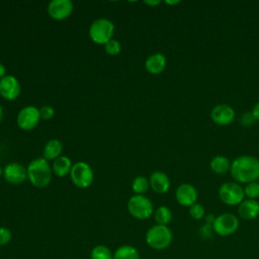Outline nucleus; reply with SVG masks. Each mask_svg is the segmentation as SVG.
<instances>
[{
  "instance_id": "nucleus-4",
  "label": "nucleus",
  "mask_w": 259,
  "mask_h": 259,
  "mask_svg": "<svg viewBox=\"0 0 259 259\" xmlns=\"http://www.w3.org/2000/svg\"><path fill=\"white\" fill-rule=\"evenodd\" d=\"M114 24L108 18H97L89 27V37L96 45H105L112 39L114 33Z\"/></svg>"
},
{
  "instance_id": "nucleus-13",
  "label": "nucleus",
  "mask_w": 259,
  "mask_h": 259,
  "mask_svg": "<svg viewBox=\"0 0 259 259\" xmlns=\"http://www.w3.org/2000/svg\"><path fill=\"white\" fill-rule=\"evenodd\" d=\"M235 109L225 103L217 104L210 111L211 120L218 125H228L235 119Z\"/></svg>"
},
{
  "instance_id": "nucleus-16",
  "label": "nucleus",
  "mask_w": 259,
  "mask_h": 259,
  "mask_svg": "<svg viewBox=\"0 0 259 259\" xmlns=\"http://www.w3.org/2000/svg\"><path fill=\"white\" fill-rule=\"evenodd\" d=\"M166 65V57L161 53H155L150 55L145 62V68L147 72H149L152 75L161 74L165 70Z\"/></svg>"
},
{
  "instance_id": "nucleus-10",
  "label": "nucleus",
  "mask_w": 259,
  "mask_h": 259,
  "mask_svg": "<svg viewBox=\"0 0 259 259\" xmlns=\"http://www.w3.org/2000/svg\"><path fill=\"white\" fill-rule=\"evenodd\" d=\"M74 9L71 0H52L49 2L47 10L50 17L55 20H64L68 18Z\"/></svg>"
},
{
  "instance_id": "nucleus-32",
  "label": "nucleus",
  "mask_w": 259,
  "mask_h": 259,
  "mask_svg": "<svg viewBox=\"0 0 259 259\" xmlns=\"http://www.w3.org/2000/svg\"><path fill=\"white\" fill-rule=\"evenodd\" d=\"M252 114L256 120H259V102H257L252 108Z\"/></svg>"
},
{
  "instance_id": "nucleus-20",
  "label": "nucleus",
  "mask_w": 259,
  "mask_h": 259,
  "mask_svg": "<svg viewBox=\"0 0 259 259\" xmlns=\"http://www.w3.org/2000/svg\"><path fill=\"white\" fill-rule=\"evenodd\" d=\"M231 163L230 160L223 156V155H218V156H214L210 163H209V167H210V170L212 172H214L215 174H226L228 171H230L231 169Z\"/></svg>"
},
{
  "instance_id": "nucleus-34",
  "label": "nucleus",
  "mask_w": 259,
  "mask_h": 259,
  "mask_svg": "<svg viewBox=\"0 0 259 259\" xmlns=\"http://www.w3.org/2000/svg\"><path fill=\"white\" fill-rule=\"evenodd\" d=\"M144 3L145 4H147V5H149V6H152V7H154V6H157V5H159L160 3H161V1H159V0H146V1H144Z\"/></svg>"
},
{
  "instance_id": "nucleus-29",
  "label": "nucleus",
  "mask_w": 259,
  "mask_h": 259,
  "mask_svg": "<svg viewBox=\"0 0 259 259\" xmlns=\"http://www.w3.org/2000/svg\"><path fill=\"white\" fill-rule=\"evenodd\" d=\"M39 109V115H40V119L44 120H50L51 118L54 117L55 115V109L51 106V105H42Z\"/></svg>"
},
{
  "instance_id": "nucleus-5",
  "label": "nucleus",
  "mask_w": 259,
  "mask_h": 259,
  "mask_svg": "<svg viewBox=\"0 0 259 259\" xmlns=\"http://www.w3.org/2000/svg\"><path fill=\"white\" fill-rule=\"evenodd\" d=\"M127 210L137 220H147L154 213V205L147 196L134 194L127 201Z\"/></svg>"
},
{
  "instance_id": "nucleus-19",
  "label": "nucleus",
  "mask_w": 259,
  "mask_h": 259,
  "mask_svg": "<svg viewBox=\"0 0 259 259\" xmlns=\"http://www.w3.org/2000/svg\"><path fill=\"white\" fill-rule=\"evenodd\" d=\"M72 166H73V164H72L71 159L67 156L62 155L53 161L52 170L56 176L65 177L68 174H70Z\"/></svg>"
},
{
  "instance_id": "nucleus-36",
  "label": "nucleus",
  "mask_w": 259,
  "mask_h": 259,
  "mask_svg": "<svg viewBox=\"0 0 259 259\" xmlns=\"http://www.w3.org/2000/svg\"><path fill=\"white\" fill-rule=\"evenodd\" d=\"M165 3L168 4V5H175V4L180 3V1H178V0H176V1H166Z\"/></svg>"
},
{
  "instance_id": "nucleus-22",
  "label": "nucleus",
  "mask_w": 259,
  "mask_h": 259,
  "mask_svg": "<svg viewBox=\"0 0 259 259\" xmlns=\"http://www.w3.org/2000/svg\"><path fill=\"white\" fill-rule=\"evenodd\" d=\"M154 219L157 225H162V226H168L173 218L172 211L168 206L161 205L157 207L154 210Z\"/></svg>"
},
{
  "instance_id": "nucleus-18",
  "label": "nucleus",
  "mask_w": 259,
  "mask_h": 259,
  "mask_svg": "<svg viewBox=\"0 0 259 259\" xmlns=\"http://www.w3.org/2000/svg\"><path fill=\"white\" fill-rule=\"evenodd\" d=\"M63 144L58 139H51L48 141L42 150V158L47 161H54L58 157L62 156Z\"/></svg>"
},
{
  "instance_id": "nucleus-37",
  "label": "nucleus",
  "mask_w": 259,
  "mask_h": 259,
  "mask_svg": "<svg viewBox=\"0 0 259 259\" xmlns=\"http://www.w3.org/2000/svg\"><path fill=\"white\" fill-rule=\"evenodd\" d=\"M2 117H3V109H2V106L0 105V122L2 120Z\"/></svg>"
},
{
  "instance_id": "nucleus-7",
  "label": "nucleus",
  "mask_w": 259,
  "mask_h": 259,
  "mask_svg": "<svg viewBox=\"0 0 259 259\" xmlns=\"http://www.w3.org/2000/svg\"><path fill=\"white\" fill-rule=\"evenodd\" d=\"M219 197L227 205H239L245 197L244 188L237 182H225L219 188Z\"/></svg>"
},
{
  "instance_id": "nucleus-26",
  "label": "nucleus",
  "mask_w": 259,
  "mask_h": 259,
  "mask_svg": "<svg viewBox=\"0 0 259 259\" xmlns=\"http://www.w3.org/2000/svg\"><path fill=\"white\" fill-rule=\"evenodd\" d=\"M104 50H105V53L109 56H116L120 53L121 51V46H120V42L117 40V39H110L109 41H107L105 45H104Z\"/></svg>"
},
{
  "instance_id": "nucleus-15",
  "label": "nucleus",
  "mask_w": 259,
  "mask_h": 259,
  "mask_svg": "<svg viewBox=\"0 0 259 259\" xmlns=\"http://www.w3.org/2000/svg\"><path fill=\"white\" fill-rule=\"evenodd\" d=\"M150 187L158 194L166 193L170 188V179L168 175L162 171H154L150 178Z\"/></svg>"
},
{
  "instance_id": "nucleus-9",
  "label": "nucleus",
  "mask_w": 259,
  "mask_h": 259,
  "mask_svg": "<svg viewBox=\"0 0 259 259\" xmlns=\"http://www.w3.org/2000/svg\"><path fill=\"white\" fill-rule=\"evenodd\" d=\"M39 109L33 105H26L22 107L16 116V123L22 131H31L39 122Z\"/></svg>"
},
{
  "instance_id": "nucleus-25",
  "label": "nucleus",
  "mask_w": 259,
  "mask_h": 259,
  "mask_svg": "<svg viewBox=\"0 0 259 259\" xmlns=\"http://www.w3.org/2000/svg\"><path fill=\"white\" fill-rule=\"evenodd\" d=\"M244 193L249 199H256L259 197V182L253 181L244 186Z\"/></svg>"
},
{
  "instance_id": "nucleus-12",
  "label": "nucleus",
  "mask_w": 259,
  "mask_h": 259,
  "mask_svg": "<svg viewBox=\"0 0 259 259\" xmlns=\"http://www.w3.org/2000/svg\"><path fill=\"white\" fill-rule=\"evenodd\" d=\"M21 92L18 79L12 75H6L0 79V95L6 100H15Z\"/></svg>"
},
{
  "instance_id": "nucleus-35",
  "label": "nucleus",
  "mask_w": 259,
  "mask_h": 259,
  "mask_svg": "<svg viewBox=\"0 0 259 259\" xmlns=\"http://www.w3.org/2000/svg\"><path fill=\"white\" fill-rule=\"evenodd\" d=\"M6 75H7L6 74V68H5V66L2 63H0V79L5 77Z\"/></svg>"
},
{
  "instance_id": "nucleus-8",
  "label": "nucleus",
  "mask_w": 259,
  "mask_h": 259,
  "mask_svg": "<svg viewBox=\"0 0 259 259\" xmlns=\"http://www.w3.org/2000/svg\"><path fill=\"white\" fill-rule=\"evenodd\" d=\"M239 226V219L232 212H224L219 214L218 217H215L214 223L212 225L214 234L222 237L233 235L237 232Z\"/></svg>"
},
{
  "instance_id": "nucleus-1",
  "label": "nucleus",
  "mask_w": 259,
  "mask_h": 259,
  "mask_svg": "<svg viewBox=\"0 0 259 259\" xmlns=\"http://www.w3.org/2000/svg\"><path fill=\"white\" fill-rule=\"evenodd\" d=\"M230 172L237 182L247 184L257 181L259 179V159L250 155L239 156L231 163Z\"/></svg>"
},
{
  "instance_id": "nucleus-27",
  "label": "nucleus",
  "mask_w": 259,
  "mask_h": 259,
  "mask_svg": "<svg viewBox=\"0 0 259 259\" xmlns=\"http://www.w3.org/2000/svg\"><path fill=\"white\" fill-rule=\"evenodd\" d=\"M189 215L193 219V220H196V221H199V220H202L204 219L205 217V209L204 207L200 204V203H197L195 202L194 204H192L190 207H189Z\"/></svg>"
},
{
  "instance_id": "nucleus-38",
  "label": "nucleus",
  "mask_w": 259,
  "mask_h": 259,
  "mask_svg": "<svg viewBox=\"0 0 259 259\" xmlns=\"http://www.w3.org/2000/svg\"><path fill=\"white\" fill-rule=\"evenodd\" d=\"M3 176V169L0 167V177Z\"/></svg>"
},
{
  "instance_id": "nucleus-33",
  "label": "nucleus",
  "mask_w": 259,
  "mask_h": 259,
  "mask_svg": "<svg viewBox=\"0 0 259 259\" xmlns=\"http://www.w3.org/2000/svg\"><path fill=\"white\" fill-rule=\"evenodd\" d=\"M214 220H215V217L212 214V213H208L204 217V221L206 224H209V225H213L214 223Z\"/></svg>"
},
{
  "instance_id": "nucleus-28",
  "label": "nucleus",
  "mask_w": 259,
  "mask_h": 259,
  "mask_svg": "<svg viewBox=\"0 0 259 259\" xmlns=\"http://www.w3.org/2000/svg\"><path fill=\"white\" fill-rule=\"evenodd\" d=\"M198 234L201 238L203 239H210L212 237V235L214 234V231H213V227L212 225H209V224H206L204 223L203 225L200 226L199 230H198Z\"/></svg>"
},
{
  "instance_id": "nucleus-30",
  "label": "nucleus",
  "mask_w": 259,
  "mask_h": 259,
  "mask_svg": "<svg viewBox=\"0 0 259 259\" xmlns=\"http://www.w3.org/2000/svg\"><path fill=\"white\" fill-rule=\"evenodd\" d=\"M12 239L11 231L6 227H0V246L7 245Z\"/></svg>"
},
{
  "instance_id": "nucleus-11",
  "label": "nucleus",
  "mask_w": 259,
  "mask_h": 259,
  "mask_svg": "<svg viewBox=\"0 0 259 259\" xmlns=\"http://www.w3.org/2000/svg\"><path fill=\"white\" fill-rule=\"evenodd\" d=\"M3 177L10 184H21L27 179V170L23 165L17 162H11L4 167Z\"/></svg>"
},
{
  "instance_id": "nucleus-2",
  "label": "nucleus",
  "mask_w": 259,
  "mask_h": 259,
  "mask_svg": "<svg viewBox=\"0 0 259 259\" xmlns=\"http://www.w3.org/2000/svg\"><path fill=\"white\" fill-rule=\"evenodd\" d=\"M26 170L27 179L36 188H45L52 181V166L50 165L49 161L42 157L31 160L28 163Z\"/></svg>"
},
{
  "instance_id": "nucleus-31",
  "label": "nucleus",
  "mask_w": 259,
  "mask_h": 259,
  "mask_svg": "<svg viewBox=\"0 0 259 259\" xmlns=\"http://www.w3.org/2000/svg\"><path fill=\"white\" fill-rule=\"evenodd\" d=\"M255 118H254V116H253V114H252V111H247V112H245L242 116H241V119H240V122H241V124H243V125H245V126H249V125H251V124H253L254 122H255Z\"/></svg>"
},
{
  "instance_id": "nucleus-21",
  "label": "nucleus",
  "mask_w": 259,
  "mask_h": 259,
  "mask_svg": "<svg viewBox=\"0 0 259 259\" xmlns=\"http://www.w3.org/2000/svg\"><path fill=\"white\" fill-rule=\"evenodd\" d=\"M113 259H140V253L132 245H122L113 252Z\"/></svg>"
},
{
  "instance_id": "nucleus-24",
  "label": "nucleus",
  "mask_w": 259,
  "mask_h": 259,
  "mask_svg": "<svg viewBox=\"0 0 259 259\" xmlns=\"http://www.w3.org/2000/svg\"><path fill=\"white\" fill-rule=\"evenodd\" d=\"M91 259H113V253L105 245H97L93 247L90 253Z\"/></svg>"
},
{
  "instance_id": "nucleus-14",
  "label": "nucleus",
  "mask_w": 259,
  "mask_h": 259,
  "mask_svg": "<svg viewBox=\"0 0 259 259\" xmlns=\"http://www.w3.org/2000/svg\"><path fill=\"white\" fill-rule=\"evenodd\" d=\"M197 190L196 188L190 183H182L180 184L175 191V198L176 201L181 206L190 207L194 204L197 200Z\"/></svg>"
},
{
  "instance_id": "nucleus-17",
  "label": "nucleus",
  "mask_w": 259,
  "mask_h": 259,
  "mask_svg": "<svg viewBox=\"0 0 259 259\" xmlns=\"http://www.w3.org/2000/svg\"><path fill=\"white\" fill-rule=\"evenodd\" d=\"M238 213L241 219L250 221L259 215V201L256 199H244L238 207Z\"/></svg>"
},
{
  "instance_id": "nucleus-3",
  "label": "nucleus",
  "mask_w": 259,
  "mask_h": 259,
  "mask_svg": "<svg viewBox=\"0 0 259 259\" xmlns=\"http://www.w3.org/2000/svg\"><path fill=\"white\" fill-rule=\"evenodd\" d=\"M147 245L154 250L167 249L173 241V233L168 226L154 225L146 233Z\"/></svg>"
},
{
  "instance_id": "nucleus-23",
  "label": "nucleus",
  "mask_w": 259,
  "mask_h": 259,
  "mask_svg": "<svg viewBox=\"0 0 259 259\" xmlns=\"http://www.w3.org/2000/svg\"><path fill=\"white\" fill-rule=\"evenodd\" d=\"M149 188H150V181L147 177L140 175L134 178L132 182V189L135 194L144 195V193H146Z\"/></svg>"
},
{
  "instance_id": "nucleus-6",
  "label": "nucleus",
  "mask_w": 259,
  "mask_h": 259,
  "mask_svg": "<svg viewBox=\"0 0 259 259\" xmlns=\"http://www.w3.org/2000/svg\"><path fill=\"white\" fill-rule=\"evenodd\" d=\"M70 177L73 184L78 188H88L93 183L94 173L88 163L79 161L73 164Z\"/></svg>"
}]
</instances>
